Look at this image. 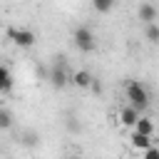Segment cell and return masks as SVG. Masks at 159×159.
<instances>
[{
	"mask_svg": "<svg viewBox=\"0 0 159 159\" xmlns=\"http://www.w3.org/2000/svg\"><path fill=\"white\" fill-rule=\"evenodd\" d=\"M124 94H127V104H129L132 109H137L139 114L149 107V92H147V87H144L139 80H129Z\"/></svg>",
	"mask_w": 159,
	"mask_h": 159,
	"instance_id": "1",
	"label": "cell"
},
{
	"mask_svg": "<svg viewBox=\"0 0 159 159\" xmlns=\"http://www.w3.org/2000/svg\"><path fill=\"white\" fill-rule=\"evenodd\" d=\"M72 40H75V47L80 52H92L97 47V40H94V32L87 27V25H77L75 32H72Z\"/></svg>",
	"mask_w": 159,
	"mask_h": 159,
	"instance_id": "2",
	"label": "cell"
},
{
	"mask_svg": "<svg viewBox=\"0 0 159 159\" xmlns=\"http://www.w3.org/2000/svg\"><path fill=\"white\" fill-rule=\"evenodd\" d=\"M47 80H50V84H52L55 89H62V87L70 84L72 75H70L67 67H65V57H57V62H55V65L50 67V72H47Z\"/></svg>",
	"mask_w": 159,
	"mask_h": 159,
	"instance_id": "3",
	"label": "cell"
},
{
	"mask_svg": "<svg viewBox=\"0 0 159 159\" xmlns=\"http://www.w3.org/2000/svg\"><path fill=\"white\" fill-rule=\"evenodd\" d=\"M7 35L12 37V42L17 45V47H32L35 45V32L32 30H27V27H20V30H15V27H10L7 30Z\"/></svg>",
	"mask_w": 159,
	"mask_h": 159,
	"instance_id": "4",
	"label": "cell"
},
{
	"mask_svg": "<svg viewBox=\"0 0 159 159\" xmlns=\"http://www.w3.org/2000/svg\"><path fill=\"white\" fill-rule=\"evenodd\" d=\"M137 17H139L144 25H152V22L159 17V10H157L152 2H142V5L137 7Z\"/></svg>",
	"mask_w": 159,
	"mask_h": 159,
	"instance_id": "5",
	"label": "cell"
},
{
	"mask_svg": "<svg viewBox=\"0 0 159 159\" xmlns=\"http://www.w3.org/2000/svg\"><path fill=\"white\" fill-rule=\"evenodd\" d=\"M139 117H142V114H139L137 109H132L129 104H124V107L119 109V122H122L124 127H132V129H134V124H137Z\"/></svg>",
	"mask_w": 159,
	"mask_h": 159,
	"instance_id": "6",
	"label": "cell"
},
{
	"mask_svg": "<svg viewBox=\"0 0 159 159\" xmlns=\"http://www.w3.org/2000/svg\"><path fill=\"white\" fill-rule=\"evenodd\" d=\"M92 80H94V77H92L87 70H77V72H72V80H70V82H72L75 87H80V89H89Z\"/></svg>",
	"mask_w": 159,
	"mask_h": 159,
	"instance_id": "7",
	"label": "cell"
},
{
	"mask_svg": "<svg viewBox=\"0 0 159 159\" xmlns=\"http://www.w3.org/2000/svg\"><path fill=\"white\" fill-rule=\"evenodd\" d=\"M134 132L137 134H144V137H154V122L149 117H139L137 124H134Z\"/></svg>",
	"mask_w": 159,
	"mask_h": 159,
	"instance_id": "8",
	"label": "cell"
},
{
	"mask_svg": "<svg viewBox=\"0 0 159 159\" xmlns=\"http://www.w3.org/2000/svg\"><path fill=\"white\" fill-rule=\"evenodd\" d=\"M132 147L134 149H142V152H147L149 147H154V139L152 137H144V134H137V132H132Z\"/></svg>",
	"mask_w": 159,
	"mask_h": 159,
	"instance_id": "9",
	"label": "cell"
},
{
	"mask_svg": "<svg viewBox=\"0 0 159 159\" xmlns=\"http://www.w3.org/2000/svg\"><path fill=\"white\" fill-rule=\"evenodd\" d=\"M20 144H22V147H37V144H40V132L25 129V132L20 134Z\"/></svg>",
	"mask_w": 159,
	"mask_h": 159,
	"instance_id": "10",
	"label": "cell"
},
{
	"mask_svg": "<svg viewBox=\"0 0 159 159\" xmlns=\"http://www.w3.org/2000/svg\"><path fill=\"white\" fill-rule=\"evenodd\" d=\"M10 89H12V75L5 65H0V94H5Z\"/></svg>",
	"mask_w": 159,
	"mask_h": 159,
	"instance_id": "11",
	"label": "cell"
},
{
	"mask_svg": "<svg viewBox=\"0 0 159 159\" xmlns=\"http://www.w3.org/2000/svg\"><path fill=\"white\" fill-rule=\"evenodd\" d=\"M15 124V119H12V112L10 109H5V107H0V129L5 132V129H10Z\"/></svg>",
	"mask_w": 159,
	"mask_h": 159,
	"instance_id": "12",
	"label": "cell"
},
{
	"mask_svg": "<svg viewBox=\"0 0 159 159\" xmlns=\"http://www.w3.org/2000/svg\"><path fill=\"white\" fill-rule=\"evenodd\" d=\"M144 35H147V40H149V42L159 45V25H157V22L147 25V27H144Z\"/></svg>",
	"mask_w": 159,
	"mask_h": 159,
	"instance_id": "13",
	"label": "cell"
},
{
	"mask_svg": "<svg viewBox=\"0 0 159 159\" xmlns=\"http://www.w3.org/2000/svg\"><path fill=\"white\" fill-rule=\"evenodd\" d=\"M92 7H94V12H109L112 10V0H94Z\"/></svg>",
	"mask_w": 159,
	"mask_h": 159,
	"instance_id": "14",
	"label": "cell"
},
{
	"mask_svg": "<svg viewBox=\"0 0 159 159\" xmlns=\"http://www.w3.org/2000/svg\"><path fill=\"white\" fill-rule=\"evenodd\" d=\"M89 89H92L94 94H102V92H104V84L99 82V77H94V80H92V84H89Z\"/></svg>",
	"mask_w": 159,
	"mask_h": 159,
	"instance_id": "15",
	"label": "cell"
},
{
	"mask_svg": "<svg viewBox=\"0 0 159 159\" xmlns=\"http://www.w3.org/2000/svg\"><path fill=\"white\" fill-rule=\"evenodd\" d=\"M144 159H159V147H149L144 152Z\"/></svg>",
	"mask_w": 159,
	"mask_h": 159,
	"instance_id": "16",
	"label": "cell"
},
{
	"mask_svg": "<svg viewBox=\"0 0 159 159\" xmlns=\"http://www.w3.org/2000/svg\"><path fill=\"white\" fill-rule=\"evenodd\" d=\"M67 127H70V132H80V129H82V127L75 122V117H70V119H67Z\"/></svg>",
	"mask_w": 159,
	"mask_h": 159,
	"instance_id": "17",
	"label": "cell"
},
{
	"mask_svg": "<svg viewBox=\"0 0 159 159\" xmlns=\"http://www.w3.org/2000/svg\"><path fill=\"white\" fill-rule=\"evenodd\" d=\"M65 159H80V154H70V157H65Z\"/></svg>",
	"mask_w": 159,
	"mask_h": 159,
	"instance_id": "18",
	"label": "cell"
}]
</instances>
